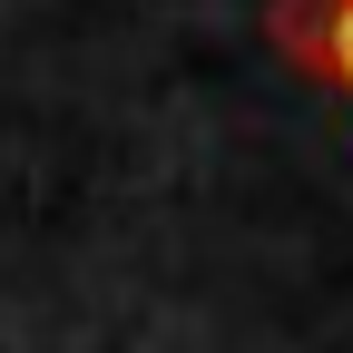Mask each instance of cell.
<instances>
[{"mask_svg": "<svg viewBox=\"0 0 353 353\" xmlns=\"http://www.w3.org/2000/svg\"><path fill=\"white\" fill-rule=\"evenodd\" d=\"M265 30H275V50L304 79H324L334 99H353V0H275Z\"/></svg>", "mask_w": 353, "mask_h": 353, "instance_id": "cell-1", "label": "cell"}]
</instances>
